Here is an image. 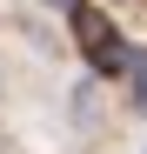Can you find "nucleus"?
<instances>
[{"label":"nucleus","mask_w":147,"mask_h":154,"mask_svg":"<svg viewBox=\"0 0 147 154\" xmlns=\"http://www.w3.org/2000/svg\"><path fill=\"white\" fill-rule=\"evenodd\" d=\"M67 20H74V40L87 47V60H94V74H127V47H120V34H114V20L100 14V7H67Z\"/></svg>","instance_id":"obj_1"},{"label":"nucleus","mask_w":147,"mask_h":154,"mask_svg":"<svg viewBox=\"0 0 147 154\" xmlns=\"http://www.w3.org/2000/svg\"><path fill=\"white\" fill-rule=\"evenodd\" d=\"M127 74H134V87H140V107H147V54H127Z\"/></svg>","instance_id":"obj_2"},{"label":"nucleus","mask_w":147,"mask_h":154,"mask_svg":"<svg viewBox=\"0 0 147 154\" xmlns=\"http://www.w3.org/2000/svg\"><path fill=\"white\" fill-rule=\"evenodd\" d=\"M54 7H80V0H54Z\"/></svg>","instance_id":"obj_3"}]
</instances>
